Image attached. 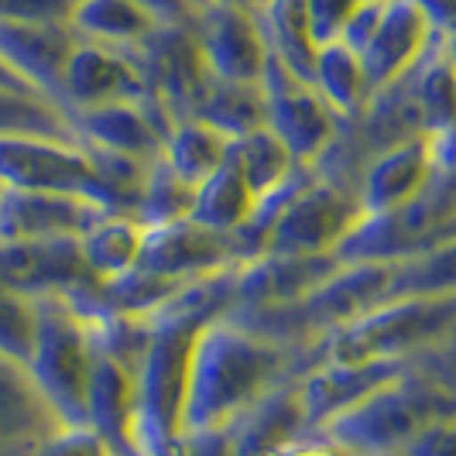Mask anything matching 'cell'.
Segmentation results:
<instances>
[{
  "label": "cell",
  "mask_w": 456,
  "mask_h": 456,
  "mask_svg": "<svg viewBox=\"0 0 456 456\" xmlns=\"http://www.w3.org/2000/svg\"><path fill=\"white\" fill-rule=\"evenodd\" d=\"M298 364L302 357L292 346L257 333L248 322L233 316L206 322L189 367L183 436L227 433L240 415L289 385Z\"/></svg>",
  "instance_id": "obj_1"
},
{
  "label": "cell",
  "mask_w": 456,
  "mask_h": 456,
  "mask_svg": "<svg viewBox=\"0 0 456 456\" xmlns=\"http://www.w3.org/2000/svg\"><path fill=\"white\" fill-rule=\"evenodd\" d=\"M456 343V296L443 298H388L367 316L337 330L316 343L302 367L333 361V364H364V361H402L415 364L419 357L439 346ZM298 367V370H302Z\"/></svg>",
  "instance_id": "obj_2"
},
{
  "label": "cell",
  "mask_w": 456,
  "mask_h": 456,
  "mask_svg": "<svg viewBox=\"0 0 456 456\" xmlns=\"http://www.w3.org/2000/svg\"><path fill=\"white\" fill-rule=\"evenodd\" d=\"M446 415H456V395L443 388L426 367L409 364L395 381L322 426V433L340 439L357 456H402L415 436Z\"/></svg>",
  "instance_id": "obj_3"
},
{
  "label": "cell",
  "mask_w": 456,
  "mask_h": 456,
  "mask_svg": "<svg viewBox=\"0 0 456 456\" xmlns=\"http://www.w3.org/2000/svg\"><path fill=\"white\" fill-rule=\"evenodd\" d=\"M93 367L96 326L90 316L66 296L38 298V337L28 370L62 426H86Z\"/></svg>",
  "instance_id": "obj_4"
},
{
  "label": "cell",
  "mask_w": 456,
  "mask_h": 456,
  "mask_svg": "<svg viewBox=\"0 0 456 456\" xmlns=\"http://www.w3.org/2000/svg\"><path fill=\"white\" fill-rule=\"evenodd\" d=\"M364 220L357 189L313 168V175L281 206L261 254H292V257L340 254V248Z\"/></svg>",
  "instance_id": "obj_5"
},
{
  "label": "cell",
  "mask_w": 456,
  "mask_h": 456,
  "mask_svg": "<svg viewBox=\"0 0 456 456\" xmlns=\"http://www.w3.org/2000/svg\"><path fill=\"white\" fill-rule=\"evenodd\" d=\"M0 183L7 189L69 192L110 209L93 151L69 137H0Z\"/></svg>",
  "instance_id": "obj_6"
},
{
  "label": "cell",
  "mask_w": 456,
  "mask_h": 456,
  "mask_svg": "<svg viewBox=\"0 0 456 456\" xmlns=\"http://www.w3.org/2000/svg\"><path fill=\"white\" fill-rule=\"evenodd\" d=\"M261 90H265V124H268V131H274L285 141V148L296 155L298 165L316 168L322 155L337 144V137L343 134L346 124L333 114V107L320 96L313 79L281 66L274 55L265 66Z\"/></svg>",
  "instance_id": "obj_7"
},
{
  "label": "cell",
  "mask_w": 456,
  "mask_h": 456,
  "mask_svg": "<svg viewBox=\"0 0 456 456\" xmlns=\"http://www.w3.org/2000/svg\"><path fill=\"white\" fill-rule=\"evenodd\" d=\"M134 59L148 79V90L161 107L175 120L192 117L209 83V66L203 59L196 28L161 24L144 45L134 48Z\"/></svg>",
  "instance_id": "obj_8"
},
{
  "label": "cell",
  "mask_w": 456,
  "mask_h": 456,
  "mask_svg": "<svg viewBox=\"0 0 456 456\" xmlns=\"http://www.w3.org/2000/svg\"><path fill=\"white\" fill-rule=\"evenodd\" d=\"M436 175H439V148L429 134L405 137L378 151L357 179V200L364 206V216L381 220L402 213L436 183Z\"/></svg>",
  "instance_id": "obj_9"
},
{
  "label": "cell",
  "mask_w": 456,
  "mask_h": 456,
  "mask_svg": "<svg viewBox=\"0 0 456 456\" xmlns=\"http://www.w3.org/2000/svg\"><path fill=\"white\" fill-rule=\"evenodd\" d=\"M244 265V254L237 248V237L216 233L196 220H179L168 227H151L141 254V272L159 274L168 281H200L216 272H227Z\"/></svg>",
  "instance_id": "obj_10"
},
{
  "label": "cell",
  "mask_w": 456,
  "mask_h": 456,
  "mask_svg": "<svg viewBox=\"0 0 456 456\" xmlns=\"http://www.w3.org/2000/svg\"><path fill=\"white\" fill-rule=\"evenodd\" d=\"M148 79L137 66L134 52L96 42H76L69 55L66 76H62V96L59 103L66 114H83V110H100L110 103H131L148 96Z\"/></svg>",
  "instance_id": "obj_11"
},
{
  "label": "cell",
  "mask_w": 456,
  "mask_h": 456,
  "mask_svg": "<svg viewBox=\"0 0 456 456\" xmlns=\"http://www.w3.org/2000/svg\"><path fill=\"white\" fill-rule=\"evenodd\" d=\"M0 281L31 298H79L96 289L79 240H7L0 244Z\"/></svg>",
  "instance_id": "obj_12"
},
{
  "label": "cell",
  "mask_w": 456,
  "mask_h": 456,
  "mask_svg": "<svg viewBox=\"0 0 456 456\" xmlns=\"http://www.w3.org/2000/svg\"><path fill=\"white\" fill-rule=\"evenodd\" d=\"M196 38L203 48L206 66L216 79L261 83L272 48H268L257 11L230 7V4H206L196 24Z\"/></svg>",
  "instance_id": "obj_13"
},
{
  "label": "cell",
  "mask_w": 456,
  "mask_h": 456,
  "mask_svg": "<svg viewBox=\"0 0 456 456\" xmlns=\"http://www.w3.org/2000/svg\"><path fill=\"white\" fill-rule=\"evenodd\" d=\"M172 127H175V117L168 114L151 93L144 100L110 103V107H100V110L72 114L76 141L137 161L161 159L165 137Z\"/></svg>",
  "instance_id": "obj_14"
},
{
  "label": "cell",
  "mask_w": 456,
  "mask_h": 456,
  "mask_svg": "<svg viewBox=\"0 0 456 456\" xmlns=\"http://www.w3.org/2000/svg\"><path fill=\"white\" fill-rule=\"evenodd\" d=\"M110 209L69 192L4 189L0 196V244L7 240H79Z\"/></svg>",
  "instance_id": "obj_15"
},
{
  "label": "cell",
  "mask_w": 456,
  "mask_h": 456,
  "mask_svg": "<svg viewBox=\"0 0 456 456\" xmlns=\"http://www.w3.org/2000/svg\"><path fill=\"white\" fill-rule=\"evenodd\" d=\"M405 367L409 364L402 361H364V364L320 361V364L302 367L296 374V391L302 415H305V429L330 426L337 415L364 402L370 391L395 381Z\"/></svg>",
  "instance_id": "obj_16"
},
{
  "label": "cell",
  "mask_w": 456,
  "mask_h": 456,
  "mask_svg": "<svg viewBox=\"0 0 456 456\" xmlns=\"http://www.w3.org/2000/svg\"><path fill=\"white\" fill-rule=\"evenodd\" d=\"M439 38L443 35L436 31L429 18L411 0H388L378 31L361 48V59H364L374 93L385 90V86H395L398 79H405L411 69L429 55V48Z\"/></svg>",
  "instance_id": "obj_17"
},
{
  "label": "cell",
  "mask_w": 456,
  "mask_h": 456,
  "mask_svg": "<svg viewBox=\"0 0 456 456\" xmlns=\"http://www.w3.org/2000/svg\"><path fill=\"white\" fill-rule=\"evenodd\" d=\"M76 42L79 38L69 21H0V59L55 103L62 96V76Z\"/></svg>",
  "instance_id": "obj_18"
},
{
  "label": "cell",
  "mask_w": 456,
  "mask_h": 456,
  "mask_svg": "<svg viewBox=\"0 0 456 456\" xmlns=\"http://www.w3.org/2000/svg\"><path fill=\"white\" fill-rule=\"evenodd\" d=\"M86 426L100 436L114 456H144L137 443V388L134 367L103 354L96 346L90 398H86Z\"/></svg>",
  "instance_id": "obj_19"
},
{
  "label": "cell",
  "mask_w": 456,
  "mask_h": 456,
  "mask_svg": "<svg viewBox=\"0 0 456 456\" xmlns=\"http://www.w3.org/2000/svg\"><path fill=\"white\" fill-rule=\"evenodd\" d=\"M62 429L28 364L0 354V453H35L48 436Z\"/></svg>",
  "instance_id": "obj_20"
},
{
  "label": "cell",
  "mask_w": 456,
  "mask_h": 456,
  "mask_svg": "<svg viewBox=\"0 0 456 456\" xmlns=\"http://www.w3.org/2000/svg\"><path fill=\"white\" fill-rule=\"evenodd\" d=\"M305 433V415L298 405L296 378L272 391L261 405L240 415L227 429L230 456H274L289 439Z\"/></svg>",
  "instance_id": "obj_21"
},
{
  "label": "cell",
  "mask_w": 456,
  "mask_h": 456,
  "mask_svg": "<svg viewBox=\"0 0 456 456\" xmlns=\"http://www.w3.org/2000/svg\"><path fill=\"white\" fill-rule=\"evenodd\" d=\"M144 240H148V227L134 213L110 209L79 237V251H83V261L96 281H114V278L131 274L141 265Z\"/></svg>",
  "instance_id": "obj_22"
},
{
  "label": "cell",
  "mask_w": 456,
  "mask_h": 456,
  "mask_svg": "<svg viewBox=\"0 0 456 456\" xmlns=\"http://www.w3.org/2000/svg\"><path fill=\"white\" fill-rule=\"evenodd\" d=\"M69 28L76 31L79 42L134 52L161 24L148 11H141L134 0H76L69 14Z\"/></svg>",
  "instance_id": "obj_23"
},
{
  "label": "cell",
  "mask_w": 456,
  "mask_h": 456,
  "mask_svg": "<svg viewBox=\"0 0 456 456\" xmlns=\"http://www.w3.org/2000/svg\"><path fill=\"white\" fill-rule=\"evenodd\" d=\"M313 86L320 90V96L333 107V114L340 117L343 124L361 120L374 100V86H370L364 59L346 42L320 45L316 66H313Z\"/></svg>",
  "instance_id": "obj_24"
},
{
  "label": "cell",
  "mask_w": 456,
  "mask_h": 456,
  "mask_svg": "<svg viewBox=\"0 0 456 456\" xmlns=\"http://www.w3.org/2000/svg\"><path fill=\"white\" fill-rule=\"evenodd\" d=\"M409 93L419 110L422 134L450 141L456 134V66L443 48V38L409 72Z\"/></svg>",
  "instance_id": "obj_25"
},
{
  "label": "cell",
  "mask_w": 456,
  "mask_h": 456,
  "mask_svg": "<svg viewBox=\"0 0 456 456\" xmlns=\"http://www.w3.org/2000/svg\"><path fill=\"white\" fill-rule=\"evenodd\" d=\"M254 209H257V196L251 192V185L244 183V175L233 165V159H227L224 168H216L206 183L196 185V203H192L189 220L216 230V233L237 237L251 224Z\"/></svg>",
  "instance_id": "obj_26"
},
{
  "label": "cell",
  "mask_w": 456,
  "mask_h": 456,
  "mask_svg": "<svg viewBox=\"0 0 456 456\" xmlns=\"http://www.w3.org/2000/svg\"><path fill=\"white\" fill-rule=\"evenodd\" d=\"M192 117L216 127L230 141H237L251 131L268 127L265 124V90H261V83H233V79H216L209 72V83H206Z\"/></svg>",
  "instance_id": "obj_27"
},
{
  "label": "cell",
  "mask_w": 456,
  "mask_h": 456,
  "mask_svg": "<svg viewBox=\"0 0 456 456\" xmlns=\"http://www.w3.org/2000/svg\"><path fill=\"white\" fill-rule=\"evenodd\" d=\"M230 159L240 168L244 183L251 185L257 203L274 196V192H281L289 183H296L298 175H302V168H305V165H298L296 155L285 148V141L274 134V131H268V127L237 137Z\"/></svg>",
  "instance_id": "obj_28"
},
{
  "label": "cell",
  "mask_w": 456,
  "mask_h": 456,
  "mask_svg": "<svg viewBox=\"0 0 456 456\" xmlns=\"http://www.w3.org/2000/svg\"><path fill=\"white\" fill-rule=\"evenodd\" d=\"M257 18H261V28H265V38H268L274 59L292 72H298V76L313 79L320 45L313 38L305 0H265Z\"/></svg>",
  "instance_id": "obj_29"
},
{
  "label": "cell",
  "mask_w": 456,
  "mask_h": 456,
  "mask_svg": "<svg viewBox=\"0 0 456 456\" xmlns=\"http://www.w3.org/2000/svg\"><path fill=\"white\" fill-rule=\"evenodd\" d=\"M456 296V237H439L395 261L388 298Z\"/></svg>",
  "instance_id": "obj_30"
},
{
  "label": "cell",
  "mask_w": 456,
  "mask_h": 456,
  "mask_svg": "<svg viewBox=\"0 0 456 456\" xmlns=\"http://www.w3.org/2000/svg\"><path fill=\"white\" fill-rule=\"evenodd\" d=\"M230 151H233V141L227 134H220L216 127H209L196 117H183V120H175V127L165 137L161 159L168 161L185 183L200 185L216 168L227 165Z\"/></svg>",
  "instance_id": "obj_31"
},
{
  "label": "cell",
  "mask_w": 456,
  "mask_h": 456,
  "mask_svg": "<svg viewBox=\"0 0 456 456\" xmlns=\"http://www.w3.org/2000/svg\"><path fill=\"white\" fill-rule=\"evenodd\" d=\"M0 137H69L76 141L66 107L31 90L0 86Z\"/></svg>",
  "instance_id": "obj_32"
},
{
  "label": "cell",
  "mask_w": 456,
  "mask_h": 456,
  "mask_svg": "<svg viewBox=\"0 0 456 456\" xmlns=\"http://www.w3.org/2000/svg\"><path fill=\"white\" fill-rule=\"evenodd\" d=\"M192 203H196V185L185 183L165 159H155L151 168H148V179L141 185V200H137L134 216L148 230L168 227V224L189 220Z\"/></svg>",
  "instance_id": "obj_33"
},
{
  "label": "cell",
  "mask_w": 456,
  "mask_h": 456,
  "mask_svg": "<svg viewBox=\"0 0 456 456\" xmlns=\"http://www.w3.org/2000/svg\"><path fill=\"white\" fill-rule=\"evenodd\" d=\"M38 337V298L0 281V354L28 364Z\"/></svg>",
  "instance_id": "obj_34"
},
{
  "label": "cell",
  "mask_w": 456,
  "mask_h": 456,
  "mask_svg": "<svg viewBox=\"0 0 456 456\" xmlns=\"http://www.w3.org/2000/svg\"><path fill=\"white\" fill-rule=\"evenodd\" d=\"M35 456H114L90 426H62L35 450Z\"/></svg>",
  "instance_id": "obj_35"
},
{
  "label": "cell",
  "mask_w": 456,
  "mask_h": 456,
  "mask_svg": "<svg viewBox=\"0 0 456 456\" xmlns=\"http://www.w3.org/2000/svg\"><path fill=\"white\" fill-rule=\"evenodd\" d=\"M361 7V0H305L309 11V24H313V38L316 45H330L340 42L343 28L354 18V11Z\"/></svg>",
  "instance_id": "obj_36"
},
{
  "label": "cell",
  "mask_w": 456,
  "mask_h": 456,
  "mask_svg": "<svg viewBox=\"0 0 456 456\" xmlns=\"http://www.w3.org/2000/svg\"><path fill=\"white\" fill-rule=\"evenodd\" d=\"M76 0H0V21H69Z\"/></svg>",
  "instance_id": "obj_37"
},
{
  "label": "cell",
  "mask_w": 456,
  "mask_h": 456,
  "mask_svg": "<svg viewBox=\"0 0 456 456\" xmlns=\"http://www.w3.org/2000/svg\"><path fill=\"white\" fill-rule=\"evenodd\" d=\"M402 456H456V415H446L422 436H415Z\"/></svg>",
  "instance_id": "obj_38"
},
{
  "label": "cell",
  "mask_w": 456,
  "mask_h": 456,
  "mask_svg": "<svg viewBox=\"0 0 456 456\" xmlns=\"http://www.w3.org/2000/svg\"><path fill=\"white\" fill-rule=\"evenodd\" d=\"M274 456H357L354 450H346L340 439H333L322 429H305L296 439H289Z\"/></svg>",
  "instance_id": "obj_39"
},
{
  "label": "cell",
  "mask_w": 456,
  "mask_h": 456,
  "mask_svg": "<svg viewBox=\"0 0 456 456\" xmlns=\"http://www.w3.org/2000/svg\"><path fill=\"white\" fill-rule=\"evenodd\" d=\"M141 11H148L159 24H183V28H196L203 7L192 0H134Z\"/></svg>",
  "instance_id": "obj_40"
},
{
  "label": "cell",
  "mask_w": 456,
  "mask_h": 456,
  "mask_svg": "<svg viewBox=\"0 0 456 456\" xmlns=\"http://www.w3.org/2000/svg\"><path fill=\"white\" fill-rule=\"evenodd\" d=\"M381 14H385V4H361V7L354 11V18L346 21V28H343L340 42H346L350 48H357V52H361V48L367 45V38L378 31Z\"/></svg>",
  "instance_id": "obj_41"
},
{
  "label": "cell",
  "mask_w": 456,
  "mask_h": 456,
  "mask_svg": "<svg viewBox=\"0 0 456 456\" xmlns=\"http://www.w3.org/2000/svg\"><path fill=\"white\" fill-rule=\"evenodd\" d=\"M415 364L426 367V370L433 374L443 388H450L456 395V343H450V346H439V350H433V354L419 357Z\"/></svg>",
  "instance_id": "obj_42"
},
{
  "label": "cell",
  "mask_w": 456,
  "mask_h": 456,
  "mask_svg": "<svg viewBox=\"0 0 456 456\" xmlns=\"http://www.w3.org/2000/svg\"><path fill=\"white\" fill-rule=\"evenodd\" d=\"M439 35L456 31V0H411Z\"/></svg>",
  "instance_id": "obj_43"
},
{
  "label": "cell",
  "mask_w": 456,
  "mask_h": 456,
  "mask_svg": "<svg viewBox=\"0 0 456 456\" xmlns=\"http://www.w3.org/2000/svg\"><path fill=\"white\" fill-rule=\"evenodd\" d=\"M0 86H7V90H31V93H38L35 86H28V83H24L21 76H18L14 69L7 66L4 59H0Z\"/></svg>",
  "instance_id": "obj_44"
},
{
  "label": "cell",
  "mask_w": 456,
  "mask_h": 456,
  "mask_svg": "<svg viewBox=\"0 0 456 456\" xmlns=\"http://www.w3.org/2000/svg\"><path fill=\"white\" fill-rule=\"evenodd\" d=\"M209 4H230V7H248V11H261L265 0H209Z\"/></svg>",
  "instance_id": "obj_45"
},
{
  "label": "cell",
  "mask_w": 456,
  "mask_h": 456,
  "mask_svg": "<svg viewBox=\"0 0 456 456\" xmlns=\"http://www.w3.org/2000/svg\"><path fill=\"white\" fill-rule=\"evenodd\" d=\"M439 237H456V213L450 216V220H446V224H443V227H439V230L433 233V240H439Z\"/></svg>",
  "instance_id": "obj_46"
},
{
  "label": "cell",
  "mask_w": 456,
  "mask_h": 456,
  "mask_svg": "<svg viewBox=\"0 0 456 456\" xmlns=\"http://www.w3.org/2000/svg\"><path fill=\"white\" fill-rule=\"evenodd\" d=\"M443 48H446V55L453 59V66H456V31H450V35H443Z\"/></svg>",
  "instance_id": "obj_47"
},
{
  "label": "cell",
  "mask_w": 456,
  "mask_h": 456,
  "mask_svg": "<svg viewBox=\"0 0 456 456\" xmlns=\"http://www.w3.org/2000/svg\"><path fill=\"white\" fill-rule=\"evenodd\" d=\"M361 4H388V0H361Z\"/></svg>",
  "instance_id": "obj_48"
},
{
  "label": "cell",
  "mask_w": 456,
  "mask_h": 456,
  "mask_svg": "<svg viewBox=\"0 0 456 456\" xmlns=\"http://www.w3.org/2000/svg\"><path fill=\"white\" fill-rule=\"evenodd\" d=\"M0 456H35V453H0Z\"/></svg>",
  "instance_id": "obj_49"
},
{
  "label": "cell",
  "mask_w": 456,
  "mask_h": 456,
  "mask_svg": "<svg viewBox=\"0 0 456 456\" xmlns=\"http://www.w3.org/2000/svg\"><path fill=\"white\" fill-rule=\"evenodd\" d=\"M192 4H200V7H206V4H209V0H192Z\"/></svg>",
  "instance_id": "obj_50"
},
{
  "label": "cell",
  "mask_w": 456,
  "mask_h": 456,
  "mask_svg": "<svg viewBox=\"0 0 456 456\" xmlns=\"http://www.w3.org/2000/svg\"><path fill=\"white\" fill-rule=\"evenodd\" d=\"M4 189H7V185H4V183H0V196H4Z\"/></svg>",
  "instance_id": "obj_51"
}]
</instances>
